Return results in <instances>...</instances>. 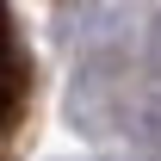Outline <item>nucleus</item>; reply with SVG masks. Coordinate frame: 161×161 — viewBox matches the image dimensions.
Segmentation results:
<instances>
[{"label": "nucleus", "instance_id": "nucleus-1", "mask_svg": "<svg viewBox=\"0 0 161 161\" xmlns=\"http://www.w3.org/2000/svg\"><path fill=\"white\" fill-rule=\"evenodd\" d=\"M31 118H37V56L19 31L13 0H0V161L19 155Z\"/></svg>", "mask_w": 161, "mask_h": 161}]
</instances>
